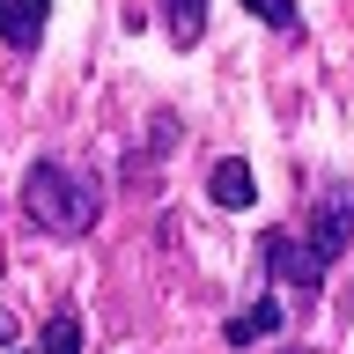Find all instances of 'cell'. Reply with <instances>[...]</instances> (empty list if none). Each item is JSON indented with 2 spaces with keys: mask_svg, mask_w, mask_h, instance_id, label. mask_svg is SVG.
I'll return each mask as SVG.
<instances>
[{
  "mask_svg": "<svg viewBox=\"0 0 354 354\" xmlns=\"http://www.w3.org/2000/svg\"><path fill=\"white\" fill-rule=\"evenodd\" d=\"M22 214H30V229H44V236H88L96 214H104V199H96L88 170H74V162H30V177H22Z\"/></svg>",
  "mask_w": 354,
  "mask_h": 354,
  "instance_id": "1",
  "label": "cell"
},
{
  "mask_svg": "<svg viewBox=\"0 0 354 354\" xmlns=\"http://www.w3.org/2000/svg\"><path fill=\"white\" fill-rule=\"evenodd\" d=\"M303 243H310V259H317V266H332V259L354 243V185H332V192L317 199V214H310V236H303Z\"/></svg>",
  "mask_w": 354,
  "mask_h": 354,
  "instance_id": "2",
  "label": "cell"
},
{
  "mask_svg": "<svg viewBox=\"0 0 354 354\" xmlns=\"http://www.w3.org/2000/svg\"><path fill=\"white\" fill-rule=\"evenodd\" d=\"M266 266H273V281L281 288H295V295H317V288H325V266L310 259V243H295V236H281V229H273V236H266Z\"/></svg>",
  "mask_w": 354,
  "mask_h": 354,
  "instance_id": "3",
  "label": "cell"
},
{
  "mask_svg": "<svg viewBox=\"0 0 354 354\" xmlns=\"http://www.w3.org/2000/svg\"><path fill=\"white\" fill-rule=\"evenodd\" d=\"M44 22H52V0H0V44L8 52H37Z\"/></svg>",
  "mask_w": 354,
  "mask_h": 354,
  "instance_id": "4",
  "label": "cell"
},
{
  "mask_svg": "<svg viewBox=\"0 0 354 354\" xmlns=\"http://www.w3.org/2000/svg\"><path fill=\"white\" fill-rule=\"evenodd\" d=\"M281 325H288V317H281V295H259L251 310H236V317H229V332H221V339H229V347H259V339H273Z\"/></svg>",
  "mask_w": 354,
  "mask_h": 354,
  "instance_id": "5",
  "label": "cell"
},
{
  "mask_svg": "<svg viewBox=\"0 0 354 354\" xmlns=\"http://www.w3.org/2000/svg\"><path fill=\"white\" fill-rule=\"evenodd\" d=\"M207 199H214V207H229V214H236V207H251V199H259V185H251V170H243L236 155H221L214 170H207Z\"/></svg>",
  "mask_w": 354,
  "mask_h": 354,
  "instance_id": "6",
  "label": "cell"
},
{
  "mask_svg": "<svg viewBox=\"0 0 354 354\" xmlns=\"http://www.w3.org/2000/svg\"><path fill=\"white\" fill-rule=\"evenodd\" d=\"M162 15H170V37H177V52H192V44L207 37V0H162Z\"/></svg>",
  "mask_w": 354,
  "mask_h": 354,
  "instance_id": "7",
  "label": "cell"
},
{
  "mask_svg": "<svg viewBox=\"0 0 354 354\" xmlns=\"http://www.w3.org/2000/svg\"><path fill=\"white\" fill-rule=\"evenodd\" d=\"M37 354H82V317L74 310H52V325H44V347Z\"/></svg>",
  "mask_w": 354,
  "mask_h": 354,
  "instance_id": "8",
  "label": "cell"
},
{
  "mask_svg": "<svg viewBox=\"0 0 354 354\" xmlns=\"http://www.w3.org/2000/svg\"><path fill=\"white\" fill-rule=\"evenodd\" d=\"M243 8H251V15H259L266 30H281V37L295 30V0H243Z\"/></svg>",
  "mask_w": 354,
  "mask_h": 354,
  "instance_id": "9",
  "label": "cell"
},
{
  "mask_svg": "<svg viewBox=\"0 0 354 354\" xmlns=\"http://www.w3.org/2000/svg\"><path fill=\"white\" fill-rule=\"evenodd\" d=\"M288 354H310V347H288Z\"/></svg>",
  "mask_w": 354,
  "mask_h": 354,
  "instance_id": "10",
  "label": "cell"
},
{
  "mask_svg": "<svg viewBox=\"0 0 354 354\" xmlns=\"http://www.w3.org/2000/svg\"><path fill=\"white\" fill-rule=\"evenodd\" d=\"M8 354H15V347H8Z\"/></svg>",
  "mask_w": 354,
  "mask_h": 354,
  "instance_id": "11",
  "label": "cell"
}]
</instances>
